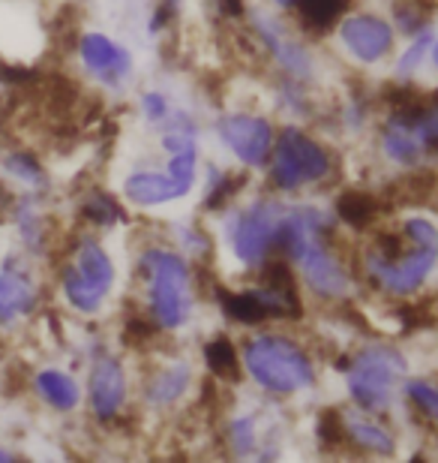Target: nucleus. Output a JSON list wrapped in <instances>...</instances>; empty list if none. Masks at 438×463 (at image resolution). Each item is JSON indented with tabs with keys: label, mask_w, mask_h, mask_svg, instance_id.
<instances>
[{
	"label": "nucleus",
	"mask_w": 438,
	"mask_h": 463,
	"mask_svg": "<svg viewBox=\"0 0 438 463\" xmlns=\"http://www.w3.org/2000/svg\"><path fill=\"white\" fill-rule=\"evenodd\" d=\"M13 226H15V235L22 241V247L31 259H42L49 256L51 250V226H49V214H45V205H42V193H24V196L15 199L13 211Z\"/></svg>",
	"instance_id": "19"
},
{
	"label": "nucleus",
	"mask_w": 438,
	"mask_h": 463,
	"mask_svg": "<svg viewBox=\"0 0 438 463\" xmlns=\"http://www.w3.org/2000/svg\"><path fill=\"white\" fill-rule=\"evenodd\" d=\"M195 355H199V364L204 370V376H210L213 383H219L226 388L244 385V370H240V346L226 328L204 335V340L199 344V352H195Z\"/></svg>",
	"instance_id": "20"
},
{
	"label": "nucleus",
	"mask_w": 438,
	"mask_h": 463,
	"mask_svg": "<svg viewBox=\"0 0 438 463\" xmlns=\"http://www.w3.org/2000/svg\"><path fill=\"white\" fill-rule=\"evenodd\" d=\"M204 385L199 355L177 340L144 352V364L135 367V406L151 419H177L190 412Z\"/></svg>",
	"instance_id": "8"
},
{
	"label": "nucleus",
	"mask_w": 438,
	"mask_h": 463,
	"mask_svg": "<svg viewBox=\"0 0 438 463\" xmlns=\"http://www.w3.org/2000/svg\"><path fill=\"white\" fill-rule=\"evenodd\" d=\"M399 31L387 13L372 6H351L333 27L331 43L354 70H385L399 49Z\"/></svg>",
	"instance_id": "11"
},
{
	"label": "nucleus",
	"mask_w": 438,
	"mask_h": 463,
	"mask_svg": "<svg viewBox=\"0 0 438 463\" xmlns=\"http://www.w3.org/2000/svg\"><path fill=\"white\" fill-rule=\"evenodd\" d=\"M204 268L210 265H195L165 235L147 238L133 253L129 301L151 319L163 337H186L199 326L201 307L208 301V286L201 280Z\"/></svg>",
	"instance_id": "1"
},
{
	"label": "nucleus",
	"mask_w": 438,
	"mask_h": 463,
	"mask_svg": "<svg viewBox=\"0 0 438 463\" xmlns=\"http://www.w3.org/2000/svg\"><path fill=\"white\" fill-rule=\"evenodd\" d=\"M426 67H430L435 72V79H438V33H435V40L430 45V61H426Z\"/></svg>",
	"instance_id": "27"
},
{
	"label": "nucleus",
	"mask_w": 438,
	"mask_h": 463,
	"mask_svg": "<svg viewBox=\"0 0 438 463\" xmlns=\"http://www.w3.org/2000/svg\"><path fill=\"white\" fill-rule=\"evenodd\" d=\"M58 295L70 313L79 319H99L111 307L120 286V265L99 232L85 229L63 247V256L54 271Z\"/></svg>",
	"instance_id": "7"
},
{
	"label": "nucleus",
	"mask_w": 438,
	"mask_h": 463,
	"mask_svg": "<svg viewBox=\"0 0 438 463\" xmlns=\"http://www.w3.org/2000/svg\"><path fill=\"white\" fill-rule=\"evenodd\" d=\"M244 383L276 403H294L322 385V352L294 326H265L238 340Z\"/></svg>",
	"instance_id": "3"
},
{
	"label": "nucleus",
	"mask_w": 438,
	"mask_h": 463,
	"mask_svg": "<svg viewBox=\"0 0 438 463\" xmlns=\"http://www.w3.org/2000/svg\"><path fill=\"white\" fill-rule=\"evenodd\" d=\"M177 106L181 103H174V97L169 94V90L154 88V85L142 88L135 94V112H138V118H142V124L151 127V129H160L165 120L174 115Z\"/></svg>",
	"instance_id": "25"
},
{
	"label": "nucleus",
	"mask_w": 438,
	"mask_h": 463,
	"mask_svg": "<svg viewBox=\"0 0 438 463\" xmlns=\"http://www.w3.org/2000/svg\"><path fill=\"white\" fill-rule=\"evenodd\" d=\"M358 4V0H297L288 13V22L294 24L297 33H303L306 40L322 43L331 40L333 27L340 24V18L349 13V9Z\"/></svg>",
	"instance_id": "21"
},
{
	"label": "nucleus",
	"mask_w": 438,
	"mask_h": 463,
	"mask_svg": "<svg viewBox=\"0 0 438 463\" xmlns=\"http://www.w3.org/2000/svg\"><path fill=\"white\" fill-rule=\"evenodd\" d=\"M117 196L129 211H138V214H154V211H165L192 199L172 178L165 165H135V169H129L120 178Z\"/></svg>",
	"instance_id": "16"
},
{
	"label": "nucleus",
	"mask_w": 438,
	"mask_h": 463,
	"mask_svg": "<svg viewBox=\"0 0 438 463\" xmlns=\"http://www.w3.org/2000/svg\"><path fill=\"white\" fill-rule=\"evenodd\" d=\"M0 169L6 172L9 181L22 184L27 193H42L49 190V172L40 163V156L31 154L27 147H13V151H4L0 156Z\"/></svg>",
	"instance_id": "24"
},
{
	"label": "nucleus",
	"mask_w": 438,
	"mask_h": 463,
	"mask_svg": "<svg viewBox=\"0 0 438 463\" xmlns=\"http://www.w3.org/2000/svg\"><path fill=\"white\" fill-rule=\"evenodd\" d=\"M6 460H15V451L6 449V446H0V463H6Z\"/></svg>",
	"instance_id": "28"
},
{
	"label": "nucleus",
	"mask_w": 438,
	"mask_h": 463,
	"mask_svg": "<svg viewBox=\"0 0 438 463\" xmlns=\"http://www.w3.org/2000/svg\"><path fill=\"white\" fill-rule=\"evenodd\" d=\"M279 120L270 106H226L210 118V138L222 156L249 175H262L276 142Z\"/></svg>",
	"instance_id": "10"
},
{
	"label": "nucleus",
	"mask_w": 438,
	"mask_h": 463,
	"mask_svg": "<svg viewBox=\"0 0 438 463\" xmlns=\"http://www.w3.org/2000/svg\"><path fill=\"white\" fill-rule=\"evenodd\" d=\"M340 178V151L322 127L283 120L270 151L265 172L258 175L262 187L283 199L322 196Z\"/></svg>",
	"instance_id": "4"
},
{
	"label": "nucleus",
	"mask_w": 438,
	"mask_h": 463,
	"mask_svg": "<svg viewBox=\"0 0 438 463\" xmlns=\"http://www.w3.org/2000/svg\"><path fill=\"white\" fill-rule=\"evenodd\" d=\"M435 27H424L412 36H405V45H399L394 61L387 63V76L390 81H399V85H412V81H421L426 61H430V45L435 40Z\"/></svg>",
	"instance_id": "22"
},
{
	"label": "nucleus",
	"mask_w": 438,
	"mask_h": 463,
	"mask_svg": "<svg viewBox=\"0 0 438 463\" xmlns=\"http://www.w3.org/2000/svg\"><path fill=\"white\" fill-rule=\"evenodd\" d=\"M76 58L81 72L102 90L120 94L135 79V54L126 43L106 31H81L76 40Z\"/></svg>",
	"instance_id": "13"
},
{
	"label": "nucleus",
	"mask_w": 438,
	"mask_h": 463,
	"mask_svg": "<svg viewBox=\"0 0 438 463\" xmlns=\"http://www.w3.org/2000/svg\"><path fill=\"white\" fill-rule=\"evenodd\" d=\"M31 392L54 415H76L85 406V383L63 367H40L31 379Z\"/></svg>",
	"instance_id": "17"
},
{
	"label": "nucleus",
	"mask_w": 438,
	"mask_h": 463,
	"mask_svg": "<svg viewBox=\"0 0 438 463\" xmlns=\"http://www.w3.org/2000/svg\"><path fill=\"white\" fill-rule=\"evenodd\" d=\"M399 419L412 421L415 430L438 437V373H408L403 379V403Z\"/></svg>",
	"instance_id": "18"
},
{
	"label": "nucleus",
	"mask_w": 438,
	"mask_h": 463,
	"mask_svg": "<svg viewBox=\"0 0 438 463\" xmlns=\"http://www.w3.org/2000/svg\"><path fill=\"white\" fill-rule=\"evenodd\" d=\"M285 199L262 187L249 190L244 199L228 205L219 217L210 220L213 235H217V256L235 268V277H253L256 271L276 256L279 247V226H283Z\"/></svg>",
	"instance_id": "5"
},
{
	"label": "nucleus",
	"mask_w": 438,
	"mask_h": 463,
	"mask_svg": "<svg viewBox=\"0 0 438 463\" xmlns=\"http://www.w3.org/2000/svg\"><path fill=\"white\" fill-rule=\"evenodd\" d=\"M288 403L256 394L238 397L219 412L222 451L235 460H274L285 455L288 446Z\"/></svg>",
	"instance_id": "9"
},
{
	"label": "nucleus",
	"mask_w": 438,
	"mask_h": 463,
	"mask_svg": "<svg viewBox=\"0 0 438 463\" xmlns=\"http://www.w3.org/2000/svg\"><path fill=\"white\" fill-rule=\"evenodd\" d=\"M85 406L90 421L99 428H117L129 419V412H138L135 373L120 352L106 346L88 358Z\"/></svg>",
	"instance_id": "12"
},
{
	"label": "nucleus",
	"mask_w": 438,
	"mask_h": 463,
	"mask_svg": "<svg viewBox=\"0 0 438 463\" xmlns=\"http://www.w3.org/2000/svg\"><path fill=\"white\" fill-rule=\"evenodd\" d=\"M79 217H81V223L93 232H111V229L126 223L129 208L120 202V196H115V193L93 187L79 202Z\"/></svg>",
	"instance_id": "23"
},
{
	"label": "nucleus",
	"mask_w": 438,
	"mask_h": 463,
	"mask_svg": "<svg viewBox=\"0 0 438 463\" xmlns=\"http://www.w3.org/2000/svg\"><path fill=\"white\" fill-rule=\"evenodd\" d=\"M177 4H183V0H177Z\"/></svg>",
	"instance_id": "29"
},
{
	"label": "nucleus",
	"mask_w": 438,
	"mask_h": 463,
	"mask_svg": "<svg viewBox=\"0 0 438 463\" xmlns=\"http://www.w3.org/2000/svg\"><path fill=\"white\" fill-rule=\"evenodd\" d=\"M342 421V451L358 458H376L390 460L403 455V428H399V415H381L367 412L358 406H340Z\"/></svg>",
	"instance_id": "14"
},
{
	"label": "nucleus",
	"mask_w": 438,
	"mask_h": 463,
	"mask_svg": "<svg viewBox=\"0 0 438 463\" xmlns=\"http://www.w3.org/2000/svg\"><path fill=\"white\" fill-rule=\"evenodd\" d=\"M258 4H265V6H270V9H276V13H292V6L297 4V0H258Z\"/></svg>",
	"instance_id": "26"
},
{
	"label": "nucleus",
	"mask_w": 438,
	"mask_h": 463,
	"mask_svg": "<svg viewBox=\"0 0 438 463\" xmlns=\"http://www.w3.org/2000/svg\"><path fill=\"white\" fill-rule=\"evenodd\" d=\"M33 259L24 250L0 259V328H18L42 307V286L33 274Z\"/></svg>",
	"instance_id": "15"
},
{
	"label": "nucleus",
	"mask_w": 438,
	"mask_h": 463,
	"mask_svg": "<svg viewBox=\"0 0 438 463\" xmlns=\"http://www.w3.org/2000/svg\"><path fill=\"white\" fill-rule=\"evenodd\" d=\"M360 292L378 301H417L438 280V244L412 241L396 220H381L354 244Z\"/></svg>",
	"instance_id": "2"
},
{
	"label": "nucleus",
	"mask_w": 438,
	"mask_h": 463,
	"mask_svg": "<svg viewBox=\"0 0 438 463\" xmlns=\"http://www.w3.org/2000/svg\"><path fill=\"white\" fill-rule=\"evenodd\" d=\"M340 379L349 406L396 415L403 403V379L412 373V352L394 337H358L340 352Z\"/></svg>",
	"instance_id": "6"
}]
</instances>
